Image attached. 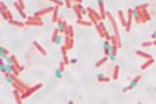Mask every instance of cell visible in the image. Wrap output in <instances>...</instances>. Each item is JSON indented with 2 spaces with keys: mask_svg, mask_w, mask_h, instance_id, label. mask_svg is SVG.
Instances as JSON below:
<instances>
[{
  "mask_svg": "<svg viewBox=\"0 0 156 104\" xmlns=\"http://www.w3.org/2000/svg\"><path fill=\"white\" fill-rule=\"evenodd\" d=\"M106 17L110 20V23H111L112 25V29H113V32H115V36L117 37L118 42H119V45H120V47L122 46V43H121V37H120V32H119V29H118V25L117 23H116L115 19H113V17L111 16V14L109 13V11H106Z\"/></svg>",
  "mask_w": 156,
  "mask_h": 104,
  "instance_id": "1",
  "label": "cell"
},
{
  "mask_svg": "<svg viewBox=\"0 0 156 104\" xmlns=\"http://www.w3.org/2000/svg\"><path fill=\"white\" fill-rule=\"evenodd\" d=\"M96 29H97L99 36L101 37H105L107 41H110V34L108 33V31L106 30L103 22H99L98 25H96Z\"/></svg>",
  "mask_w": 156,
  "mask_h": 104,
  "instance_id": "2",
  "label": "cell"
},
{
  "mask_svg": "<svg viewBox=\"0 0 156 104\" xmlns=\"http://www.w3.org/2000/svg\"><path fill=\"white\" fill-rule=\"evenodd\" d=\"M25 25L27 26H42L43 25V20L42 18H39V17L35 16H31L27 18V21L25 22Z\"/></svg>",
  "mask_w": 156,
  "mask_h": 104,
  "instance_id": "3",
  "label": "cell"
},
{
  "mask_svg": "<svg viewBox=\"0 0 156 104\" xmlns=\"http://www.w3.org/2000/svg\"><path fill=\"white\" fill-rule=\"evenodd\" d=\"M42 86H43V83H38V84H35V86H31V88L29 86V88H28L26 91L24 92V93L21 94V98H22V99H25V98L29 97L30 95H32L33 93H35V92L38 91V89L41 88Z\"/></svg>",
  "mask_w": 156,
  "mask_h": 104,
  "instance_id": "4",
  "label": "cell"
},
{
  "mask_svg": "<svg viewBox=\"0 0 156 104\" xmlns=\"http://www.w3.org/2000/svg\"><path fill=\"white\" fill-rule=\"evenodd\" d=\"M1 15H2V18L4 20H6V21L13 20V15L10 13V10L5 7L4 2H1Z\"/></svg>",
  "mask_w": 156,
  "mask_h": 104,
  "instance_id": "5",
  "label": "cell"
},
{
  "mask_svg": "<svg viewBox=\"0 0 156 104\" xmlns=\"http://www.w3.org/2000/svg\"><path fill=\"white\" fill-rule=\"evenodd\" d=\"M53 10H54V6H48V7H44V8H42V10H38V11H36V13H35L33 16H35V17H39V18H41L42 16L46 15V14H48V13H51V11H53Z\"/></svg>",
  "mask_w": 156,
  "mask_h": 104,
  "instance_id": "6",
  "label": "cell"
},
{
  "mask_svg": "<svg viewBox=\"0 0 156 104\" xmlns=\"http://www.w3.org/2000/svg\"><path fill=\"white\" fill-rule=\"evenodd\" d=\"M67 27H68L67 21H65V20H62L60 18H58V20H57V28H58L59 32H60V33H65V32H66Z\"/></svg>",
  "mask_w": 156,
  "mask_h": 104,
  "instance_id": "7",
  "label": "cell"
},
{
  "mask_svg": "<svg viewBox=\"0 0 156 104\" xmlns=\"http://www.w3.org/2000/svg\"><path fill=\"white\" fill-rule=\"evenodd\" d=\"M140 10V14H141V21H143V23L151 20V16H150V14H149V11H148L147 8H144V10Z\"/></svg>",
  "mask_w": 156,
  "mask_h": 104,
  "instance_id": "8",
  "label": "cell"
},
{
  "mask_svg": "<svg viewBox=\"0 0 156 104\" xmlns=\"http://www.w3.org/2000/svg\"><path fill=\"white\" fill-rule=\"evenodd\" d=\"M97 3L99 5V10H100L101 20H105L106 19V11H105V8H104V1L103 0H98Z\"/></svg>",
  "mask_w": 156,
  "mask_h": 104,
  "instance_id": "9",
  "label": "cell"
},
{
  "mask_svg": "<svg viewBox=\"0 0 156 104\" xmlns=\"http://www.w3.org/2000/svg\"><path fill=\"white\" fill-rule=\"evenodd\" d=\"M65 47H66L67 50L74 48V39L70 37L69 36H65Z\"/></svg>",
  "mask_w": 156,
  "mask_h": 104,
  "instance_id": "10",
  "label": "cell"
},
{
  "mask_svg": "<svg viewBox=\"0 0 156 104\" xmlns=\"http://www.w3.org/2000/svg\"><path fill=\"white\" fill-rule=\"evenodd\" d=\"M127 26H126V32H129L130 31V28H131V23H132V20H133V16H132V10L129 8L128 10V13H127Z\"/></svg>",
  "mask_w": 156,
  "mask_h": 104,
  "instance_id": "11",
  "label": "cell"
},
{
  "mask_svg": "<svg viewBox=\"0 0 156 104\" xmlns=\"http://www.w3.org/2000/svg\"><path fill=\"white\" fill-rule=\"evenodd\" d=\"M141 79V75H137V76H135L133 79L130 81V83H129V85H128V88H129V89H133L135 88V86L137 85V83H138V81Z\"/></svg>",
  "mask_w": 156,
  "mask_h": 104,
  "instance_id": "12",
  "label": "cell"
},
{
  "mask_svg": "<svg viewBox=\"0 0 156 104\" xmlns=\"http://www.w3.org/2000/svg\"><path fill=\"white\" fill-rule=\"evenodd\" d=\"M134 53L136 54V55L141 56V57H143V58H145V59H147V60L153 58L151 54L147 53V52H144V51H141V50H134Z\"/></svg>",
  "mask_w": 156,
  "mask_h": 104,
  "instance_id": "13",
  "label": "cell"
},
{
  "mask_svg": "<svg viewBox=\"0 0 156 104\" xmlns=\"http://www.w3.org/2000/svg\"><path fill=\"white\" fill-rule=\"evenodd\" d=\"M132 16H133V19L136 21L137 24H141V23H143V21H141V14H140V10H135V8H133V10H132Z\"/></svg>",
  "mask_w": 156,
  "mask_h": 104,
  "instance_id": "14",
  "label": "cell"
},
{
  "mask_svg": "<svg viewBox=\"0 0 156 104\" xmlns=\"http://www.w3.org/2000/svg\"><path fill=\"white\" fill-rule=\"evenodd\" d=\"M14 6H15V8H16L17 10H18V13L20 14V16H21L23 19H27V18H28L27 15L24 13V10H22V8L20 7V5L18 4V1H15V2H14Z\"/></svg>",
  "mask_w": 156,
  "mask_h": 104,
  "instance_id": "15",
  "label": "cell"
},
{
  "mask_svg": "<svg viewBox=\"0 0 156 104\" xmlns=\"http://www.w3.org/2000/svg\"><path fill=\"white\" fill-rule=\"evenodd\" d=\"M13 95H14V98H15L16 104H22V98H21V94H20V92L17 91V89H14Z\"/></svg>",
  "mask_w": 156,
  "mask_h": 104,
  "instance_id": "16",
  "label": "cell"
},
{
  "mask_svg": "<svg viewBox=\"0 0 156 104\" xmlns=\"http://www.w3.org/2000/svg\"><path fill=\"white\" fill-rule=\"evenodd\" d=\"M33 46H35V48L36 50H38V51L40 52V53L42 54V55H46V54H47L46 50H45V49H44L43 47H42V46L40 45V44H39V43L36 42V41H35V42H33Z\"/></svg>",
  "mask_w": 156,
  "mask_h": 104,
  "instance_id": "17",
  "label": "cell"
},
{
  "mask_svg": "<svg viewBox=\"0 0 156 104\" xmlns=\"http://www.w3.org/2000/svg\"><path fill=\"white\" fill-rule=\"evenodd\" d=\"M118 16H119V19H120V21H121L122 26H124V27L126 28V26H127V20L125 19L123 11H122V10H119V11H118Z\"/></svg>",
  "mask_w": 156,
  "mask_h": 104,
  "instance_id": "18",
  "label": "cell"
},
{
  "mask_svg": "<svg viewBox=\"0 0 156 104\" xmlns=\"http://www.w3.org/2000/svg\"><path fill=\"white\" fill-rule=\"evenodd\" d=\"M119 74H120V66H115L112 72V79L113 80H118L119 79Z\"/></svg>",
  "mask_w": 156,
  "mask_h": 104,
  "instance_id": "19",
  "label": "cell"
},
{
  "mask_svg": "<svg viewBox=\"0 0 156 104\" xmlns=\"http://www.w3.org/2000/svg\"><path fill=\"white\" fill-rule=\"evenodd\" d=\"M154 58H151V59H148V60H146L143 65H141V70H146V69H148L150 66H152L153 63H154Z\"/></svg>",
  "mask_w": 156,
  "mask_h": 104,
  "instance_id": "20",
  "label": "cell"
},
{
  "mask_svg": "<svg viewBox=\"0 0 156 104\" xmlns=\"http://www.w3.org/2000/svg\"><path fill=\"white\" fill-rule=\"evenodd\" d=\"M86 10H87V13H91L93 16H95L96 19H97L98 21H101V16H100V14L97 13L96 10H94L92 7H86Z\"/></svg>",
  "mask_w": 156,
  "mask_h": 104,
  "instance_id": "21",
  "label": "cell"
},
{
  "mask_svg": "<svg viewBox=\"0 0 156 104\" xmlns=\"http://www.w3.org/2000/svg\"><path fill=\"white\" fill-rule=\"evenodd\" d=\"M58 7L57 5L54 6V10H53V15H52V22L53 23H56L58 20Z\"/></svg>",
  "mask_w": 156,
  "mask_h": 104,
  "instance_id": "22",
  "label": "cell"
},
{
  "mask_svg": "<svg viewBox=\"0 0 156 104\" xmlns=\"http://www.w3.org/2000/svg\"><path fill=\"white\" fill-rule=\"evenodd\" d=\"M10 22V25H14V26H16V27H19V28H23L24 26H25V23L23 22H20V21H15V20H10V21H8Z\"/></svg>",
  "mask_w": 156,
  "mask_h": 104,
  "instance_id": "23",
  "label": "cell"
},
{
  "mask_svg": "<svg viewBox=\"0 0 156 104\" xmlns=\"http://www.w3.org/2000/svg\"><path fill=\"white\" fill-rule=\"evenodd\" d=\"M107 60H108V57H107V56H104V57H102L101 59H99L98 62L95 63V67H96V68H100L101 66H103L104 63H105V62H107Z\"/></svg>",
  "mask_w": 156,
  "mask_h": 104,
  "instance_id": "24",
  "label": "cell"
},
{
  "mask_svg": "<svg viewBox=\"0 0 156 104\" xmlns=\"http://www.w3.org/2000/svg\"><path fill=\"white\" fill-rule=\"evenodd\" d=\"M65 36H69L70 37L74 39V31H73V27L71 25H68V27L66 29V32H65Z\"/></svg>",
  "mask_w": 156,
  "mask_h": 104,
  "instance_id": "25",
  "label": "cell"
},
{
  "mask_svg": "<svg viewBox=\"0 0 156 104\" xmlns=\"http://www.w3.org/2000/svg\"><path fill=\"white\" fill-rule=\"evenodd\" d=\"M13 57V62H14V66H15V67L18 69V70L21 72V71H23L24 70V67H22V66H20L19 65V62H18V60H17V57L15 56V55H10Z\"/></svg>",
  "mask_w": 156,
  "mask_h": 104,
  "instance_id": "26",
  "label": "cell"
},
{
  "mask_svg": "<svg viewBox=\"0 0 156 104\" xmlns=\"http://www.w3.org/2000/svg\"><path fill=\"white\" fill-rule=\"evenodd\" d=\"M58 34H59L58 28H55L54 31H53V33H52V37H51V42H52L53 44H55V41H56V39H57Z\"/></svg>",
  "mask_w": 156,
  "mask_h": 104,
  "instance_id": "27",
  "label": "cell"
},
{
  "mask_svg": "<svg viewBox=\"0 0 156 104\" xmlns=\"http://www.w3.org/2000/svg\"><path fill=\"white\" fill-rule=\"evenodd\" d=\"M77 24L79 25H82V26H86V27H89V26H91L93 24L92 22H90V21H84V20H77Z\"/></svg>",
  "mask_w": 156,
  "mask_h": 104,
  "instance_id": "28",
  "label": "cell"
},
{
  "mask_svg": "<svg viewBox=\"0 0 156 104\" xmlns=\"http://www.w3.org/2000/svg\"><path fill=\"white\" fill-rule=\"evenodd\" d=\"M110 43H111V45L113 46H117L118 48H120V45H119V42L117 40V37H116V36L113 34V36H110Z\"/></svg>",
  "mask_w": 156,
  "mask_h": 104,
  "instance_id": "29",
  "label": "cell"
},
{
  "mask_svg": "<svg viewBox=\"0 0 156 104\" xmlns=\"http://www.w3.org/2000/svg\"><path fill=\"white\" fill-rule=\"evenodd\" d=\"M73 10H74L75 13H76V16H77V20H82V15H81L80 10H78L77 5H74V6H73Z\"/></svg>",
  "mask_w": 156,
  "mask_h": 104,
  "instance_id": "30",
  "label": "cell"
},
{
  "mask_svg": "<svg viewBox=\"0 0 156 104\" xmlns=\"http://www.w3.org/2000/svg\"><path fill=\"white\" fill-rule=\"evenodd\" d=\"M87 15H89V18L91 20V22L93 23V24H95V25H98V20L96 19V17L95 16H93L91 13H87Z\"/></svg>",
  "mask_w": 156,
  "mask_h": 104,
  "instance_id": "31",
  "label": "cell"
},
{
  "mask_svg": "<svg viewBox=\"0 0 156 104\" xmlns=\"http://www.w3.org/2000/svg\"><path fill=\"white\" fill-rule=\"evenodd\" d=\"M76 5H77V4H76ZM77 7H78V10H80V13H81V15H82V16L87 15V10H86V8H84L81 4H78V5H77Z\"/></svg>",
  "mask_w": 156,
  "mask_h": 104,
  "instance_id": "32",
  "label": "cell"
},
{
  "mask_svg": "<svg viewBox=\"0 0 156 104\" xmlns=\"http://www.w3.org/2000/svg\"><path fill=\"white\" fill-rule=\"evenodd\" d=\"M54 74H55L56 78H58V79H61L62 78V72L59 70V69H56V70L54 71Z\"/></svg>",
  "mask_w": 156,
  "mask_h": 104,
  "instance_id": "33",
  "label": "cell"
},
{
  "mask_svg": "<svg viewBox=\"0 0 156 104\" xmlns=\"http://www.w3.org/2000/svg\"><path fill=\"white\" fill-rule=\"evenodd\" d=\"M110 46H111V43H110V41H107V40H105V42H104L103 44V49L105 50V49H109Z\"/></svg>",
  "mask_w": 156,
  "mask_h": 104,
  "instance_id": "34",
  "label": "cell"
},
{
  "mask_svg": "<svg viewBox=\"0 0 156 104\" xmlns=\"http://www.w3.org/2000/svg\"><path fill=\"white\" fill-rule=\"evenodd\" d=\"M141 46L145 48H147V47H151V46H153V42L151 41H146V42H144L143 44H141Z\"/></svg>",
  "mask_w": 156,
  "mask_h": 104,
  "instance_id": "35",
  "label": "cell"
},
{
  "mask_svg": "<svg viewBox=\"0 0 156 104\" xmlns=\"http://www.w3.org/2000/svg\"><path fill=\"white\" fill-rule=\"evenodd\" d=\"M148 6H149L148 3H144L141 5H137V6H135L134 8L135 10H144V8H148Z\"/></svg>",
  "mask_w": 156,
  "mask_h": 104,
  "instance_id": "36",
  "label": "cell"
},
{
  "mask_svg": "<svg viewBox=\"0 0 156 104\" xmlns=\"http://www.w3.org/2000/svg\"><path fill=\"white\" fill-rule=\"evenodd\" d=\"M107 57H108V60H110V62H115V60L117 59V55H116V54H113V53H110Z\"/></svg>",
  "mask_w": 156,
  "mask_h": 104,
  "instance_id": "37",
  "label": "cell"
},
{
  "mask_svg": "<svg viewBox=\"0 0 156 104\" xmlns=\"http://www.w3.org/2000/svg\"><path fill=\"white\" fill-rule=\"evenodd\" d=\"M52 2L54 3L55 5H57V6H61V5L65 4L64 1H58V0H52Z\"/></svg>",
  "mask_w": 156,
  "mask_h": 104,
  "instance_id": "38",
  "label": "cell"
},
{
  "mask_svg": "<svg viewBox=\"0 0 156 104\" xmlns=\"http://www.w3.org/2000/svg\"><path fill=\"white\" fill-rule=\"evenodd\" d=\"M6 65H10V66H14V62H13V57L12 56H8L6 58Z\"/></svg>",
  "mask_w": 156,
  "mask_h": 104,
  "instance_id": "39",
  "label": "cell"
},
{
  "mask_svg": "<svg viewBox=\"0 0 156 104\" xmlns=\"http://www.w3.org/2000/svg\"><path fill=\"white\" fill-rule=\"evenodd\" d=\"M61 42H62V36H60V34H58L57 39H56V41H55V44H56V45H60Z\"/></svg>",
  "mask_w": 156,
  "mask_h": 104,
  "instance_id": "40",
  "label": "cell"
},
{
  "mask_svg": "<svg viewBox=\"0 0 156 104\" xmlns=\"http://www.w3.org/2000/svg\"><path fill=\"white\" fill-rule=\"evenodd\" d=\"M72 3H73V1H71V0H66V1H65V5H66L68 8L72 7Z\"/></svg>",
  "mask_w": 156,
  "mask_h": 104,
  "instance_id": "41",
  "label": "cell"
},
{
  "mask_svg": "<svg viewBox=\"0 0 156 104\" xmlns=\"http://www.w3.org/2000/svg\"><path fill=\"white\" fill-rule=\"evenodd\" d=\"M99 82H109V78L108 77H103V78H101V79H97Z\"/></svg>",
  "mask_w": 156,
  "mask_h": 104,
  "instance_id": "42",
  "label": "cell"
},
{
  "mask_svg": "<svg viewBox=\"0 0 156 104\" xmlns=\"http://www.w3.org/2000/svg\"><path fill=\"white\" fill-rule=\"evenodd\" d=\"M0 53H4V54H10V51L7 49H5L4 47H1L0 48Z\"/></svg>",
  "mask_w": 156,
  "mask_h": 104,
  "instance_id": "43",
  "label": "cell"
},
{
  "mask_svg": "<svg viewBox=\"0 0 156 104\" xmlns=\"http://www.w3.org/2000/svg\"><path fill=\"white\" fill-rule=\"evenodd\" d=\"M60 51H61V54H62V56H65V55H67V49L65 46H61V48H60Z\"/></svg>",
  "mask_w": 156,
  "mask_h": 104,
  "instance_id": "44",
  "label": "cell"
},
{
  "mask_svg": "<svg viewBox=\"0 0 156 104\" xmlns=\"http://www.w3.org/2000/svg\"><path fill=\"white\" fill-rule=\"evenodd\" d=\"M62 57H64V60H62V62H65V65H69V63H70V59L68 58V56L65 55V56H62Z\"/></svg>",
  "mask_w": 156,
  "mask_h": 104,
  "instance_id": "45",
  "label": "cell"
},
{
  "mask_svg": "<svg viewBox=\"0 0 156 104\" xmlns=\"http://www.w3.org/2000/svg\"><path fill=\"white\" fill-rule=\"evenodd\" d=\"M65 66H66V65H65V62H61L60 63H59V68H58V69H59V70H60L61 72H64V71H65Z\"/></svg>",
  "mask_w": 156,
  "mask_h": 104,
  "instance_id": "46",
  "label": "cell"
},
{
  "mask_svg": "<svg viewBox=\"0 0 156 104\" xmlns=\"http://www.w3.org/2000/svg\"><path fill=\"white\" fill-rule=\"evenodd\" d=\"M7 54H4V53H0V59H3V60H6L7 58Z\"/></svg>",
  "mask_w": 156,
  "mask_h": 104,
  "instance_id": "47",
  "label": "cell"
},
{
  "mask_svg": "<svg viewBox=\"0 0 156 104\" xmlns=\"http://www.w3.org/2000/svg\"><path fill=\"white\" fill-rule=\"evenodd\" d=\"M18 4L20 5V7H21L22 10H24V7H25V5H24V1H22V0H19V1H18Z\"/></svg>",
  "mask_w": 156,
  "mask_h": 104,
  "instance_id": "48",
  "label": "cell"
},
{
  "mask_svg": "<svg viewBox=\"0 0 156 104\" xmlns=\"http://www.w3.org/2000/svg\"><path fill=\"white\" fill-rule=\"evenodd\" d=\"M78 62V59L77 58H72V59H70V63H72V65H75V63H77Z\"/></svg>",
  "mask_w": 156,
  "mask_h": 104,
  "instance_id": "49",
  "label": "cell"
},
{
  "mask_svg": "<svg viewBox=\"0 0 156 104\" xmlns=\"http://www.w3.org/2000/svg\"><path fill=\"white\" fill-rule=\"evenodd\" d=\"M105 77V75H104L103 73H98L97 74V79H101V78Z\"/></svg>",
  "mask_w": 156,
  "mask_h": 104,
  "instance_id": "50",
  "label": "cell"
},
{
  "mask_svg": "<svg viewBox=\"0 0 156 104\" xmlns=\"http://www.w3.org/2000/svg\"><path fill=\"white\" fill-rule=\"evenodd\" d=\"M128 91H129V88H128V86H125V88H123V89H122V92H123V93H127Z\"/></svg>",
  "mask_w": 156,
  "mask_h": 104,
  "instance_id": "51",
  "label": "cell"
},
{
  "mask_svg": "<svg viewBox=\"0 0 156 104\" xmlns=\"http://www.w3.org/2000/svg\"><path fill=\"white\" fill-rule=\"evenodd\" d=\"M73 3H77V5L78 4H81L82 3V0H74V1H73Z\"/></svg>",
  "mask_w": 156,
  "mask_h": 104,
  "instance_id": "52",
  "label": "cell"
},
{
  "mask_svg": "<svg viewBox=\"0 0 156 104\" xmlns=\"http://www.w3.org/2000/svg\"><path fill=\"white\" fill-rule=\"evenodd\" d=\"M151 37H152V39L153 40H156V30L154 31V32H153L152 33V36H151Z\"/></svg>",
  "mask_w": 156,
  "mask_h": 104,
  "instance_id": "53",
  "label": "cell"
},
{
  "mask_svg": "<svg viewBox=\"0 0 156 104\" xmlns=\"http://www.w3.org/2000/svg\"><path fill=\"white\" fill-rule=\"evenodd\" d=\"M153 46H156V40H154V41H153Z\"/></svg>",
  "mask_w": 156,
  "mask_h": 104,
  "instance_id": "54",
  "label": "cell"
},
{
  "mask_svg": "<svg viewBox=\"0 0 156 104\" xmlns=\"http://www.w3.org/2000/svg\"><path fill=\"white\" fill-rule=\"evenodd\" d=\"M68 104H74V102H73V101H69V102H68Z\"/></svg>",
  "mask_w": 156,
  "mask_h": 104,
  "instance_id": "55",
  "label": "cell"
},
{
  "mask_svg": "<svg viewBox=\"0 0 156 104\" xmlns=\"http://www.w3.org/2000/svg\"><path fill=\"white\" fill-rule=\"evenodd\" d=\"M137 104H141V103H137Z\"/></svg>",
  "mask_w": 156,
  "mask_h": 104,
  "instance_id": "56",
  "label": "cell"
},
{
  "mask_svg": "<svg viewBox=\"0 0 156 104\" xmlns=\"http://www.w3.org/2000/svg\"><path fill=\"white\" fill-rule=\"evenodd\" d=\"M155 91H156V89H155Z\"/></svg>",
  "mask_w": 156,
  "mask_h": 104,
  "instance_id": "57",
  "label": "cell"
}]
</instances>
